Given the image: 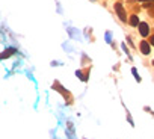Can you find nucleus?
Returning a JSON list of instances; mask_svg holds the SVG:
<instances>
[{
  "label": "nucleus",
  "instance_id": "obj_7",
  "mask_svg": "<svg viewBox=\"0 0 154 139\" xmlns=\"http://www.w3.org/2000/svg\"><path fill=\"white\" fill-rule=\"evenodd\" d=\"M150 44H151V45H154V35H151V36H150Z\"/></svg>",
  "mask_w": 154,
  "mask_h": 139
},
{
  "label": "nucleus",
  "instance_id": "obj_8",
  "mask_svg": "<svg viewBox=\"0 0 154 139\" xmlns=\"http://www.w3.org/2000/svg\"><path fill=\"white\" fill-rule=\"evenodd\" d=\"M139 2H146V0H139ZM148 2H150V0H148ZM151 2H154V0H151Z\"/></svg>",
  "mask_w": 154,
  "mask_h": 139
},
{
  "label": "nucleus",
  "instance_id": "obj_5",
  "mask_svg": "<svg viewBox=\"0 0 154 139\" xmlns=\"http://www.w3.org/2000/svg\"><path fill=\"white\" fill-rule=\"evenodd\" d=\"M148 14H150L151 17H154V3H151V5H150V8H148Z\"/></svg>",
  "mask_w": 154,
  "mask_h": 139
},
{
  "label": "nucleus",
  "instance_id": "obj_3",
  "mask_svg": "<svg viewBox=\"0 0 154 139\" xmlns=\"http://www.w3.org/2000/svg\"><path fill=\"white\" fill-rule=\"evenodd\" d=\"M150 42L148 41H142V42H140V51H142L144 53V55H148V53H150Z\"/></svg>",
  "mask_w": 154,
  "mask_h": 139
},
{
  "label": "nucleus",
  "instance_id": "obj_2",
  "mask_svg": "<svg viewBox=\"0 0 154 139\" xmlns=\"http://www.w3.org/2000/svg\"><path fill=\"white\" fill-rule=\"evenodd\" d=\"M139 32H140V35H142V36H148V34H150L148 24H146V23H139Z\"/></svg>",
  "mask_w": 154,
  "mask_h": 139
},
{
  "label": "nucleus",
  "instance_id": "obj_1",
  "mask_svg": "<svg viewBox=\"0 0 154 139\" xmlns=\"http://www.w3.org/2000/svg\"><path fill=\"white\" fill-rule=\"evenodd\" d=\"M115 9H116V12H118V17H119V20H123V21H125L127 17H125V11H124V8H123V5H121V3H116V5H115Z\"/></svg>",
  "mask_w": 154,
  "mask_h": 139
},
{
  "label": "nucleus",
  "instance_id": "obj_6",
  "mask_svg": "<svg viewBox=\"0 0 154 139\" xmlns=\"http://www.w3.org/2000/svg\"><path fill=\"white\" fill-rule=\"evenodd\" d=\"M12 51H14V50H12V49H9V50H6V53H3V55H2V58L5 59V58H8L9 55H12Z\"/></svg>",
  "mask_w": 154,
  "mask_h": 139
},
{
  "label": "nucleus",
  "instance_id": "obj_4",
  "mask_svg": "<svg viewBox=\"0 0 154 139\" xmlns=\"http://www.w3.org/2000/svg\"><path fill=\"white\" fill-rule=\"evenodd\" d=\"M130 24H131V26H139V18H138V15H131V17H130Z\"/></svg>",
  "mask_w": 154,
  "mask_h": 139
}]
</instances>
